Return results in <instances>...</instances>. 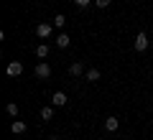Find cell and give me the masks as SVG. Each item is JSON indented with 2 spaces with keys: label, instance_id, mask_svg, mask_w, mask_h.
I'll return each mask as SVG.
<instances>
[{
  "label": "cell",
  "instance_id": "1",
  "mask_svg": "<svg viewBox=\"0 0 153 140\" xmlns=\"http://www.w3.org/2000/svg\"><path fill=\"white\" fill-rule=\"evenodd\" d=\"M51 31H54V23H38L36 26V36L38 38H49Z\"/></svg>",
  "mask_w": 153,
  "mask_h": 140
},
{
  "label": "cell",
  "instance_id": "2",
  "mask_svg": "<svg viewBox=\"0 0 153 140\" xmlns=\"http://www.w3.org/2000/svg\"><path fill=\"white\" fill-rule=\"evenodd\" d=\"M5 74L8 76H21L23 74V64H21V61H10V64L5 66Z\"/></svg>",
  "mask_w": 153,
  "mask_h": 140
},
{
  "label": "cell",
  "instance_id": "3",
  "mask_svg": "<svg viewBox=\"0 0 153 140\" xmlns=\"http://www.w3.org/2000/svg\"><path fill=\"white\" fill-rule=\"evenodd\" d=\"M36 76H38V79H49V76H51V66L46 64V61L36 64Z\"/></svg>",
  "mask_w": 153,
  "mask_h": 140
},
{
  "label": "cell",
  "instance_id": "4",
  "mask_svg": "<svg viewBox=\"0 0 153 140\" xmlns=\"http://www.w3.org/2000/svg\"><path fill=\"white\" fill-rule=\"evenodd\" d=\"M133 46H135V51H146L148 49V36H146V33H138Z\"/></svg>",
  "mask_w": 153,
  "mask_h": 140
},
{
  "label": "cell",
  "instance_id": "5",
  "mask_svg": "<svg viewBox=\"0 0 153 140\" xmlns=\"http://www.w3.org/2000/svg\"><path fill=\"white\" fill-rule=\"evenodd\" d=\"M51 102H54L56 107H64V104H66V94H64V92H54V97H51Z\"/></svg>",
  "mask_w": 153,
  "mask_h": 140
},
{
  "label": "cell",
  "instance_id": "6",
  "mask_svg": "<svg viewBox=\"0 0 153 140\" xmlns=\"http://www.w3.org/2000/svg\"><path fill=\"white\" fill-rule=\"evenodd\" d=\"M26 130H28L26 122H13V125H10V133H13V135H23Z\"/></svg>",
  "mask_w": 153,
  "mask_h": 140
},
{
  "label": "cell",
  "instance_id": "7",
  "mask_svg": "<svg viewBox=\"0 0 153 140\" xmlns=\"http://www.w3.org/2000/svg\"><path fill=\"white\" fill-rule=\"evenodd\" d=\"M69 43H71V38L66 36V33H59V36H56V46H59V49H66Z\"/></svg>",
  "mask_w": 153,
  "mask_h": 140
},
{
  "label": "cell",
  "instance_id": "8",
  "mask_svg": "<svg viewBox=\"0 0 153 140\" xmlns=\"http://www.w3.org/2000/svg\"><path fill=\"white\" fill-rule=\"evenodd\" d=\"M69 74H71V76H82V74H84V66H82V61L71 64V66H69Z\"/></svg>",
  "mask_w": 153,
  "mask_h": 140
},
{
  "label": "cell",
  "instance_id": "9",
  "mask_svg": "<svg viewBox=\"0 0 153 140\" xmlns=\"http://www.w3.org/2000/svg\"><path fill=\"white\" fill-rule=\"evenodd\" d=\"M117 125H120V122H117V117H107V120H105V130H110V133H115Z\"/></svg>",
  "mask_w": 153,
  "mask_h": 140
},
{
  "label": "cell",
  "instance_id": "10",
  "mask_svg": "<svg viewBox=\"0 0 153 140\" xmlns=\"http://www.w3.org/2000/svg\"><path fill=\"white\" fill-rule=\"evenodd\" d=\"M36 56L38 59H46V56H49V46H46V43H38L36 46Z\"/></svg>",
  "mask_w": 153,
  "mask_h": 140
},
{
  "label": "cell",
  "instance_id": "11",
  "mask_svg": "<svg viewBox=\"0 0 153 140\" xmlns=\"http://www.w3.org/2000/svg\"><path fill=\"white\" fill-rule=\"evenodd\" d=\"M84 76H87V81H100V71L97 69H89Z\"/></svg>",
  "mask_w": 153,
  "mask_h": 140
},
{
  "label": "cell",
  "instance_id": "12",
  "mask_svg": "<svg viewBox=\"0 0 153 140\" xmlns=\"http://www.w3.org/2000/svg\"><path fill=\"white\" fill-rule=\"evenodd\" d=\"M51 117H54V110H51V107H44V110H41V120H46V122H49Z\"/></svg>",
  "mask_w": 153,
  "mask_h": 140
},
{
  "label": "cell",
  "instance_id": "13",
  "mask_svg": "<svg viewBox=\"0 0 153 140\" xmlns=\"http://www.w3.org/2000/svg\"><path fill=\"white\" fill-rule=\"evenodd\" d=\"M5 110H8V115H13V117L18 115V104H16V102H8V107H5Z\"/></svg>",
  "mask_w": 153,
  "mask_h": 140
},
{
  "label": "cell",
  "instance_id": "14",
  "mask_svg": "<svg viewBox=\"0 0 153 140\" xmlns=\"http://www.w3.org/2000/svg\"><path fill=\"white\" fill-rule=\"evenodd\" d=\"M64 23H66V18H64V16H56V18H54V26H56V28H61Z\"/></svg>",
  "mask_w": 153,
  "mask_h": 140
},
{
  "label": "cell",
  "instance_id": "15",
  "mask_svg": "<svg viewBox=\"0 0 153 140\" xmlns=\"http://www.w3.org/2000/svg\"><path fill=\"white\" fill-rule=\"evenodd\" d=\"M94 3H97V8H107L112 0H94Z\"/></svg>",
  "mask_w": 153,
  "mask_h": 140
},
{
  "label": "cell",
  "instance_id": "16",
  "mask_svg": "<svg viewBox=\"0 0 153 140\" xmlns=\"http://www.w3.org/2000/svg\"><path fill=\"white\" fill-rule=\"evenodd\" d=\"M74 3H76V5H79V8H87L89 3H92V0H74Z\"/></svg>",
  "mask_w": 153,
  "mask_h": 140
},
{
  "label": "cell",
  "instance_id": "17",
  "mask_svg": "<svg viewBox=\"0 0 153 140\" xmlns=\"http://www.w3.org/2000/svg\"><path fill=\"white\" fill-rule=\"evenodd\" d=\"M51 140H59V138H51Z\"/></svg>",
  "mask_w": 153,
  "mask_h": 140
}]
</instances>
